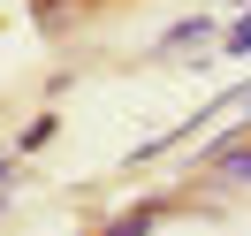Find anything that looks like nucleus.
<instances>
[{
	"mask_svg": "<svg viewBox=\"0 0 251 236\" xmlns=\"http://www.w3.org/2000/svg\"><path fill=\"white\" fill-rule=\"evenodd\" d=\"M213 53H221V61H244V53H251V8H236V16L221 23V46Z\"/></svg>",
	"mask_w": 251,
	"mask_h": 236,
	"instance_id": "3",
	"label": "nucleus"
},
{
	"mask_svg": "<svg viewBox=\"0 0 251 236\" xmlns=\"http://www.w3.org/2000/svg\"><path fill=\"white\" fill-rule=\"evenodd\" d=\"M190 46H221V16L213 8H198V16H183V23H168V31L145 46V61H183Z\"/></svg>",
	"mask_w": 251,
	"mask_h": 236,
	"instance_id": "1",
	"label": "nucleus"
},
{
	"mask_svg": "<svg viewBox=\"0 0 251 236\" xmlns=\"http://www.w3.org/2000/svg\"><path fill=\"white\" fill-rule=\"evenodd\" d=\"M221 8H228V16H236V8H251V0H221Z\"/></svg>",
	"mask_w": 251,
	"mask_h": 236,
	"instance_id": "7",
	"label": "nucleus"
},
{
	"mask_svg": "<svg viewBox=\"0 0 251 236\" xmlns=\"http://www.w3.org/2000/svg\"><path fill=\"white\" fill-rule=\"evenodd\" d=\"M16 168H23V153L8 145V153H0V183H16Z\"/></svg>",
	"mask_w": 251,
	"mask_h": 236,
	"instance_id": "5",
	"label": "nucleus"
},
{
	"mask_svg": "<svg viewBox=\"0 0 251 236\" xmlns=\"http://www.w3.org/2000/svg\"><path fill=\"white\" fill-rule=\"evenodd\" d=\"M53 130H61V114H53V107H46V114H31V122L16 130V153H23V160H31V153H46V145H53Z\"/></svg>",
	"mask_w": 251,
	"mask_h": 236,
	"instance_id": "4",
	"label": "nucleus"
},
{
	"mask_svg": "<svg viewBox=\"0 0 251 236\" xmlns=\"http://www.w3.org/2000/svg\"><path fill=\"white\" fill-rule=\"evenodd\" d=\"M213 183H228V190H251V137H244V145H228V153L213 160Z\"/></svg>",
	"mask_w": 251,
	"mask_h": 236,
	"instance_id": "2",
	"label": "nucleus"
},
{
	"mask_svg": "<svg viewBox=\"0 0 251 236\" xmlns=\"http://www.w3.org/2000/svg\"><path fill=\"white\" fill-rule=\"evenodd\" d=\"M0 221H8V183H0Z\"/></svg>",
	"mask_w": 251,
	"mask_h": 236,
	"instance_id": "6",
	"label": "nucleus"
}]
</instances>
